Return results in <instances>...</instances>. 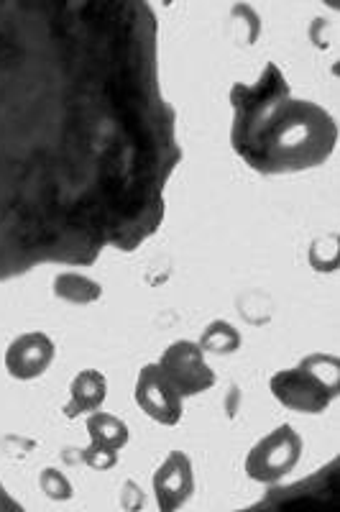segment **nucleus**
I'll return each mask as SVG.
<instances>
[{"label":"nucleus","instance_id":"obj_1","mask_svg":"<svg viewBox=\"0 0 340 512\" xmlns=\"http://www.w3.org/2000/svg\"><path fill=\"white\" fill-rule=\"evenodd\" d=\"M179 162L149 0H0V282L139 249Z\"/></svg>","mask_w":340,"mask_h":512},{"label":"nucleus","instance_id":"obj_2","mask_svg":"<svg viewBox=\"0 0 340 512\" xmlns=\"http://www.w3.org/2000/svg\"><path fill=\"white\" fill-rule=\"evenodd\" d=\"M233 152L261 175H294L328 162L338 126L325 108L294 98L277 64L231 90Z\"/></svg>","mask_w":340,"mask_h":512},{"label":"nucleus","instance_id":"obj_3","mask_svg":"<svg viewBox=\"0 0 340 512\" xmlns=\"http://www.w3.org/2000/svg\"><path fill=\"white\" fill-rule=\"evenodd\" d=\"M271 395L294 413H325L338 397L340 367L328 354H310L292 369H282L271 377Z\"/></svg>","mask_w":340,"mask_h":512},{"label":"nucleus","instance_id":"obj_4","mask_svg":"<svg viewBox=\"0 0 340 512\" xmlns=\"http://www.w3.org/2000/svg\"><path fill=\"white\" fill-rule=\"evenodd\" d=\"M302 459V438L292 425H279L266 433L246 456V474L254 482L277 484L294 472Z\"/></svg>","mask_w":340,"mask_h":512},{"label":"nucleus","instance_id":"obj_5","mask_svg":"<svg viewBox=\"0 0 340 512\" xmlns=\"http://www.w3.org/2000/svg\"><path fill=\"white\" fill-rule=\"evenodd\" d=\"M182 397H195L213 390L215 372L205 361V351L195 341H174L156 361Z\"/></svg>","mask_w":340,"mask_h":512},{"label":"nucleus","instance_id":"obj_6","mask_svg":"<svg viewBox=\"0 0 340 512\" xmlns=\"http://www.w3.org/2000/svg\"><path fill=\"white\" fill-rule=\"evenodd\" d=\"M136 405L149 415L151 420L162 425H177L182 420V400L179 390L169 382L167 374L162 372L159 364H146L141 367L139 377H136Z\"/></svg>","mask_w":340,"mask_h":512},{"label":"nucleus","instance_id":"obj_7","mask_svg":"<svg viewBox=\"0 0 340 512\" xmlns=\"http://www.w3.org/2000/svg\"><path fill=\"white\" fill-rule=\"evenodd\" d=\"M195 492V472L185 451H172L154 474L156 505L162 512H174Z\"/></svg>","mask_w":340,"mask_h":512},{"label":"nucleus","instance_id":"obj_8","mask_svg":"<svg viewBox=\"0 0 340 512\" xmlns=\"http://www.w3.org/2000/svg\"><path fill=\"white\" fill-rule=\"evenodd\" d=\"M54 341L41 331L21 333L13 338L11 346L6 351V369L13 379L21 382H31V379L41 377L52 367L54 361Z\"/></svg>","mask_w":340,"mask_h":512},{"label":"nucleus","instance_id":"obj_9","mask_svg":"<svg viewBox=\"0 0 340 512\" xmlns=\"http://www.w3.org/2000/svg\"><path fill=\"white\" fill-rule=\"evenodd\" d=\"M108 397V379L98 369H82L70 387V402L64 408L67 418H80L90 415L100 408Z\"/></svg>","mask_w":340,"mask_h":512},{"label":"nucleus","instance_id":"obj_10","mask_svg":"<svg viewBox=\"0 0 340 512\" xmlns=\"http://www.w3.org/2000/svg\"><path fill=\"white\" fill-rule=\"evenodd\" d=\"M52 290L59 300L70 305H93L103 297V285L82 272H59Z\"/></svg>","mask_w":340,"mask_h":512},{"label":"nucleus","instance_id":"obj_11","mask_svg":"<svg viewBox=\"0 0 340 512\" xmlns=\"http://www.w3.org/2000/svg\"><path fill=\"white\" fill-rule=\"evenodd\" d=\"M87 433H90V443L95 446L113 448V451H121L128 443V425L123 423L116 415L103 413V410H95V413L87 415Z\"/></svg>","mask_w":340,"mask_h":512},{"label":"nucleus","instance_id":"obj_12","mask_svg":"<svg viewBox=\"0 0 340 512\" xmlns=\"http://www.w3.org/2000/svg\"><path fill=\"white\" fill-rule=\"evenodd\" d=\"M197 344H200V349L205 351V354H236V351L241 349V333H238L236 326L228 323V320H213V323L202 331Z\"/></svg>","mask_w":340,"mask_h":512},{"label":"nucleus","instance_id":"obj_13","mask_svg":"<svg viewBox=\"0 0 340 512\" xmlns=\"http://www.w3.org/2000/svg\"><path fill=\"white\" fill-rule=\"evenodd\" d=\"M39 484H41V492H44L49 500L64 502V500H70V497H72L70 479L64 477L59 469H54V466H49V469H44V472H41Z\"/></svg>","mask_w":340,"mask_h":512},{"label":"nucleus","instance_id":"obj_14","mask_svg":"<svg viewBox=\"0 0 340 512\" xmlns=\"http://www.w3.org/2000/svg\"><path fill=\"white\" fill-rule=\"evenodd\" d=\"M82 461H85L90 469H95V472H108V469H113V466L118 464V451L90 443V446L82 451Z\"/></svg>","mask_w":340,"mask_h":512},{"label":"nucleus","instance_id":"obj_15","mask_svg":"<svg viewBox=\"0 0 340 512\" xmlns=\"http://www.w3.org/2000/svg\"><path fill=\"white\" fill-rule=\"evenodd\" d=\"M325 3H330L333 8H338V0H325Z\"/></svg>","mask_w":340,"mask_h":512}]
</instances>
